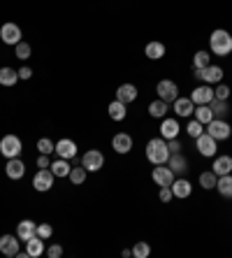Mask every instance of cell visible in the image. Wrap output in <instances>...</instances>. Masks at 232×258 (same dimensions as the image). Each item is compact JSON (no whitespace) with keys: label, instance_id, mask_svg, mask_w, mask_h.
<instances>
[{"label":"cell","instance_id":"cell-10","mask_svg":"<svg viewBox=\"0 0 232 258\" xmlns=\"http://www.w3.org/2000/svg\"><path fill=\"white\" fill-rule=\"evenodd\" d=\"M82 165L89 172H98V170L105 165V156H102V151H98V149H91V151H86L82 156Z\"/></svg>","mask_w":232,"mask_h":258},{"label":"cell","instance_id":"cell-25","mask_svg":"<svg viewBox=\"0 0 232 258\" xmlns=\"http://www.w3.org/2000/svg\"><path fill=\"white\" fill-rule=\"evenodd\" d=\"M216 191H218L223 198H227V200L232 198V172L230 174H220L218 181H216Z\"/></svg>","mask_w":232,"mask_h":258},{"label":"cell","instance_id":"cell-45","mask_svg":"<svg viewBox=\"0 0 232 258\" xmlns=\"http://www.w3.org/2000/svg\"><path fill=\"white\" fill-rule=\"evenodd\" d=\"M49 165H51V161H49V156L47 154H40V156H37V168H49Z\"/></svg>","mask_w":232,"mask_h":258},{"label":"cell","instance_id":"cell-27","mask_svg":"<svg viewBox=\"0 0 232 258\" xmlns=\"http://www.w3.org/2000/svg\"><path fill=\"white\" fill-rule=\"evenodd\" d=\"M214 170L216 174H230L232 172V158L230 156H214Z\"/></svg>","mask_w":232,"mask_h":258},{"label":"cell","instance_id":"cell-38","mask_svg":"<svg viewBox=\"0 0 232 258\" xmlns=\"http://www.w3.org/2000/svg\"><path fill=\"white\" fill-rule=\"evenodd\" d=\"M186 133H188V138H200V135H202V123H200V121L197 119H193V121H188V126H186Z\"/></svg>","mask_w":232,"mask_h":258},{"label":"cell","instance_id":"cell-19","mask_svg":"<svg viewBox=\"0 0 232 258\" xmlns=\"http://www.w3.org/2000/svg\"><path fill=\"white\" fill-rule=\"evenodd\" d=\"M26 251H28L30 258H40L42 253L47 251V246H44V240H42V237H37V235H33L30 240H26Z\"/></svg>","mask_w":232,"mask_h":258},{"label":"cell","instance_id":"cell-32","mask_svg":"<svg viewBox=\"0 0 232 258\" xmlns=\"http://www.w3.org/2000/svg\"><path fill=\"white\" fill-rule=\"evenodd\" d=\"M193 114H195V119L200 121L202 126H207L209 121H214V112L209 109V105H197V107H195V112H193Z\"/></svg>","mask_w":232,"mask_h":258},{"label":"cell","instance_id":"cell-13","mask_svg":"<svg viewBox=\"0 0 232 258\" xmlns=\"http://www.w3.org/2000/svg\"><path fill=\"white\" fill-rule=\"evenodd\" d=\"M112 149L116 151V154H130V149H132V138L128 135V133H116L112 138Z\"/></svg>","mask_w":232,"mask_h":258},{"label":"cell","instance_id":"cell-18","mask_svg":"<svg viewBox=\"0 0 232 258\" xmlns=\"http://www.w3.org/2000/svg\"><path fill=\"white\" fill-rule=\"evenodd\" d=\"M179 121L177 119H163V123H161V138L163 140H174V138H179Z\"/></svg>","mask_w":232,"mask_h":258},{"label":"cell","instance_id":"cell-1","mask_svg":"<svg viewBox=\"0 0 232 258\" xmlns=\"http://www.w3.org/2000/svg\"><path fill=\"white\" fill-rule=\"evenodd\" d=\"M209 49H211V54L220 56V58L230 56L232 54V35L223 28H216L214 33L209 35Z\"/></svg>","mask_w":232,"mask_h":258},{"label":"cell","instance_id":"cell-22","mask_svg":"<svg viewBox=\"0 0 232 258\" xmlns=\"http://www.w3.org/2000/svg\"><path fill=\"white\" fill-rule=\"evenodd\" d=\"M116 100L121 102H135L137 100V86L135 84H121L119 89H116Z\"/></svg>","mask_w":232,"mask_h":258},{"label":"cell","instance_id":"cell-39","mask_svg":"<svg viewBox=\"0 0 232 258\" xmlns=\"http://www.w3.org/2000/svg\"><path fill=\"white\" fill-rule=\"evenodd\" d=\"M54 147H56V142H51V140L49 138H40L37 140V151H40V154H54Z\"/></svg>","mask_w":232,"mask_h":258},{"label":"cell","instance_id":"cell-36","mask_svg":"<svg viewBox=\"0 0 232 258\" xmlns=\"http://www.w3.org/2000/svg\"><path fill=\"white\" fill-rule=\"evenodd\" d=\"M30 54H33V49H30L28 42H24V40H21L19 44H14V56H17V58L26 60V58H30Z\"/></svg>","mask_w":232,"mask_h":258},{"label":"cell","instance_id":"cell-8","mask_svg":"<svg viewBox=\"0 0 232 258\" xmlns=\"http://www.w3.org/2000/svg\"><path fill=\"white\" fill-rule=\"evenodd\" d=\"M195 147L200 151V156H207V158H214L218 147H216V140L209 135V133H202L200 138H195Z\"/></svg>","mask_w":232,"mask_h":258},{"label":"cell","instance_id":"cell-37","mask_svg":"<svg viewBox=\"0 0 232 258\" xmlns=\"http://www.w3.org/2000/svg\"><path fill=\"white\" fill-rule=\"evenodd\" d=\"M209 58H211V56H209V51H197L195 56H193V68H195V70H200V68H207V66H211V63H209Z\"/></svg>","mask_w":232,"mask_h":258},{"label":"cell","instance_id":"cell-26","mask_svg":"<svg viewBox=\"0 0 232 258\" xmlns=\"http://www.w3.org/2000/svg\"><path fill=\"white\" fill-rule=\"evenodd\" d=\"M107 114H109V119H114V121H123L125 116H128V109H125V102H121V100H114V102H109Z\"/></svg>","mask_w":232,"mask_h":258},{"label":"cell","instance_id":"cell-30","mask_svg":"<svg viewBox=\"0 0 232 258\" xmlns=\"http://www.w3.org/2000/svg\"><path fill=\"white\" fill-rule=\"evenodd\" d=\"M49 168H51V172H54V177H60V179H63V177H67V174H70L72 165L65 161V158H58V161H54V163H51V165H49Z\"/></svg>","mask_w":232,"mask_h":258},{"label":"cell","instance_id":"cell-23","mask_svg":"<svg viewBox=\"0 0 232 258\" xmlns=\"http://www.w3.org/2000/svg\"><path fill=\"white\" fill-rule=\"evenodd\" d=\"M167 165H170V170H172L174 174H184L186 170H188V161H186V156H181V151H179V154H170Z\"/></svg>","mask_w":232,"mask_h":258},{"label":"cell","instance_id":"cell-20","mask_svg":"<svg viewBox=\"0 0 232 258\" xmlns=\"http://www.w3.org/2000/svg\"><path fill=\"white\" fill-rule=\"evenodd\" d=\"M195 112V102L191 98H177L174 100V114L177 116H191Z\"/></svg>","mask_w":232,"mask_h":258},{"label":"cell","instance_id":"cell-17","mask_svg":"<svg viewBox=\"0 0 232 258\" xmlns=\"http://www.w3.org/2000/svg\"><path fill=\"white\" fill-rule=\"evenodd\" d=\"M33 235H37V223H35V221H30V219H24V221L17 223V237H19L21 242L30 240Z\"/></svg>","mask_w":232,"mask_h":258},{"label":"cell","instance_id":"cell-16","mask_svg":"<svg viewBox=\"0 0 232 258\" xmlns=\"http://www.w3.org/2000/svg\"><path fill=\"white\" fill-rule=\"evenodd\" d=\"M19 244H21V240H19L17 235H3V237H0V253H5V256H17Z\"/></svg>","mask_w":232,"mask_h":258},{"label":"cell","instance_id":"cell-6","mask_svg":"<svg viewBox=\"0 0 232 258\" xmlns=\"http://www.w3.org/2000/svg\"><path fill=\"white\" fill-rule=\"evenodd\" d=\"M156 93H158L161 100H165L167 105H170V102H174L179 98V86L174 84L172 79H161L158 86H156Z\"/></svg>","mask_w":232,"mask_h":258},{"label":"cell","instance_id":"cell-3","mask_svg":"<svg viewBox=\"0 0 232 258\" xmlns=\"http://www.w3.org/2000/svg\"><path fill=\"white\" fill-rule=\"evenodd\" d=\"M193 77L200 79V82H204V84H220V82H223V68L220 66L200 68V70H195Z\"/></svg>","mask_w":232,"mask_h":258},{"label":"cell","instance_id":"cell-33","mask_svg":"<svg viewBox=\"0 0 232 258\" xmlns=\"http://www.w3.org/2000/svg\"><path fill=\"white\" fill-rule=\"evenodd\" d=\"M86 174H89V170L84 168V165H82V168L77 165V168H72V170H70V174H67V179H70L72 184H74V186H82L84 181H86Z\"/></svg>","mask_w":232,"mask_h":258},{"label":"cell","instance_id":"cell-15","mask_svg":"<svg viewBox=\"0 0 232 258\" xmlns=\"http://www.w3.org/2000/svg\"><path fill=\"white\" fill-rule=\"evenodd\" d=\"M191 100L195 102V105H209V102L214 100V89H211V84L197 86V89L191 93Z\"/></svg>","mask_w":232,"mask_h":258},{"label":"cell","instance_id":"cell-7","mask_svg":"<svg viewBox=\"0 0 232 258\" xmlns=\"http://www.w3.org/2000/svg\"><path fill=\"white\" fill-rule=\"evenodd\" d=\"M204 133H209V135L218 142V140H227V138H230L232 128H230V123H227L225 119H214V121H209V123H207V131H204Z\"/></svg>","mask_w":232,"mask_h":258},{"label":"cell","instance_id":"cell-9","mask_svg":"<svg viewBox=\"0 0 232 258\" xmlns=\"http://www.w3.org/2000/svg\"><path fill=\"white\" fill-rule=\"evenodd\" d=\"M54 151H56V156L58 158H65V161H70V158H74L77 156V142L74 140H70V138H60L58 142H56V147H54Z\"/></svg>","mask_w":232,"mask_h":258},{"label":"cell","instance_id":"cell-40","mask_svg":"<svg viewBox=\"0 0 232 258\" xmlns=\"http://www.w3.org/2000/svg\"><path fill=\"white\" fill-rule=\"evenodd\" d=\"M54 235V228L49 226V223H37V237H42V240H49Z\"/></svg>","mask_w":232,"mask_h":258},{"label":"cell","instance_id":"cell-42","mask_svg":"<svg viewBox=\"0 0 232 258\" xmlns=\"http://www.w3.org/2000/svg\"><path fill=\"white\" fill-rule=\"evenodd\" d=\"M158 198H161V203H170V200L174 198V196H172V186H161Z\"/></svg>","mask_w":232,"mask_h":258},{"label":"cell","instance_id":"cell-43","mask_svg":"<svg viewBox=\"0 0 232 258\" xmlns=\"http://www.w3.org/2000/svg\"><path fill=\"white\" fill-rule=\"evenodd\" d=\"M44 253H47L49 258H60V256H63V246H60V244H51Z\"/></svg>","mask_w":232,"mask_h":258},{"label":"cell","instance_id":"cell-4","mask_svg":"<svg viewBox=\"0 0 232 258\" xmlns=\"http://www.w3.org/2000/svg\"><path fill=\"white\" fill-rule=\"evenodd\" d=\"M21 151H24V144H21V140L17 135H5L0 140V154L5 158H17Z\"/></svg>","mask_w":232,"mask_h":258},{"label":"cell","instance_id":"cell-34","mask_svg":"<svg viewBox=\"0 0 232 258\" xmlns=\"http://www.w3.org/2000/svg\"><path fill=\"white\" fill-rule=\"evenodd\" d=\"M216 181H218V174L214 172V170H207V172L200 174V186L202 188H216Z\"/></svg>","mask_w":232,"mask_h":258},{"label":"cell","instance_id":"cell-41","mask_svg":"<svg viewBox=\"0 0 232 258\" xmlns=\"http://www.w3.org/2000/svg\"><path fill=\"white\" fill-rule=\"evenodd\" d=\"M214 98H218V100H227V98H230V86H227V84H218L214 89Z\"/></svg>","mask_w":232,"mask_h":258},{"label":"cell","instance_id":"cell-5","mask_svg":"<svg viewBox=\"0 0 232 258\" xmlns=\"http://www.w3.org/2000/svg\"><path fill=\"white\" fill-rule=\"evenodd\" d=\"M54 172L49 168H42V170H37L35 172V177H33V188L35 191H40V193H47V191H51V186H54Z\"/></svg>","mask_w":232,"mask_h":258},{"label":"cell","instance_id":"cell-29","mask_svg":"<svg viewBox=\"0 0 232 258\" xmlns=\"http://www.w3.org/2000/svg\"><path fill=\"white\" fill-rule=\"evenodd\" d=\"M19 82V70L14 68H0V86H14Z\"/></svg>","mask_w":232,"mask_h":258},{"label":"cell","instance_id":"cell-11","mask_svg":"<svg viewBox=\"0 0 232 258\" xmlns=\"http://www.w3.org/2000/svg\"><path fill=\"white\" fill-rule=\"evenodd\" d=\"M151 177H153V181L158 184V186H172V181H174L177 174L170 170L167 163H163V165H156L153 172H151Z\"/></svg>","mask_w":232,"mask_h":258},{"label":"cell","instance_id":"cell-2","mask_svg":"<svg viewBox=\"0 0 232 258\" xmlns=\"http://www.w3.org/2000/svg\"><path fill=\"white\" fill-rule=\"evenodd\" d=\"M144 154H146V161L151 163V165H163V163L170 161V149H167V140L163 138H153L146 142V149H144Z\"/></svg>","mask_w":232,"mask_h":258},{"label":"cell","instance_id":"cell-14","mask_svg":"<svg viewBox=\"0 0 232 258\" xmlns=\"http://www.w3.org/2000/svg\"><path fill=\"white\" fill-rule=\"evenodd\" d=\"M5 174L10 177V179H21L26 174V163L21 161V158H7V165H5Z\"/></svg>","mask_w":232,"mask_h":258},{"label":"cell","instance_id":"cell-31","mask_svg":"<svg viewBox=\"0 0 232 258\" xmlns=\"http://www.w3.org/2000/svg\"><path fill=\"white\" fill-rule=\"evenodd\" d=\"M167 109H170V107H167V102L158 98V100H153V102L149 105V114L153 116V119H165Z\"/></svg>","mask_w":232,"mask_h":258},{"label":"cell","instance_id":"cell-12","mask_svg":"<svg viewBox=\"0 0 232 258\" xmlns=\"http://www.w3.org/2000/svg\"><path fill=\"white\" fill-rule=\"evenodd\" d=\"M0 40H3V42L5 44H19L21 42V28H19L17 24H12V21H10V24H3L0 26Z\"/></svg>","mask_w":232,"mask_h":258},{"label":"cell","instance_id":"cell-28","mask_svg":"<svg viewBox=\"0 0 232 258\" xmlns=\"http://www.w3.org/2000/svg\"><path fill=\"white\" fill-rule=\"evenodd\" d=\"M144 56L151 60H161L163 56H165V44L163 42H149L146 47H144Z\"/></svg>","mask_w":232,"mask_h":258},{"label":"cell","instance_id":"cell-35","mask_svg":"<svg viewBox=\"0 0 232 258\" xmlns=\"http://www.w3.org/2000/svg\"><path fill=\"white\" fill-rule=\"evenodd\" d=\"M130 251L135 258H149L151 246H149V242H135V246H132Z\"/></svg>","mask_w":232,"mask_h":258},{"label":"cell","instance_id":"cell-46","mask_svg":"<svg viewBox=\"0 0 232 258\" xmlns=\"http://www.w3.org/2000/svg\"><path fill=\"white\" fill-rule=\"evenodd\" d=\"M30 77H33V70H30L28 66H24L21 70H19V79H24L26 82V79H30Z\"/></svg>","mask_w":232,"mask_h":258},{"label":"cell","instance_id":"cell-21","mask_svg":"<svg viewBox=\"0 0 232 258\" xmlns=\"http://www.w3.org/2000/svg\"><path fill=\"white\" fill-rule=\"evenodd\" d=\"M191 193H193V186H191V181L188 179H174L172 181V196L174 198L184 200V198H188Z\"/></svg>","mask_w":232,"mask_h":258},{"label":"cell","instance_id":"cell-24","mask_svg":"<svg viewBox=\"0 0 232 258\" xmlns=\"http://www.w3.org/2000/svg\"><path fill=\"white\" fill-rule=\"evenodd\" d=\"M209 109L214 112V119H225V116L230 114V102L214 98V100L209 102Z\"/></svg>","mask_w":232,"mask_h":258},{"label":"cell","instance_id":"cell-47","mask_svg":"<svg viewBox=\"0 0 232 258\" xmlns=\"http://www.w3.org/2000/svg\"><path fill=\"white\" fill-rule=\"evenodd\" d=\"M121 256L128 258V256H132V251H130V249H123V251H121Z\"/></svg>","mask_w":232,"mask_h":258},{"label":"cell","instance_id":"cell-44","mask_svg":"<svg viewBox=\"0 0 232 258\" xmlns=\"http://www.w3.org/2000/svg\"><path fill=\"white\" fill-rule=\"evenodd\" d=\"M167 149H170V154H179V151H181V142H179V138L167 140Z\"/></svg>","mask_w":232,"mask_h":258}]
</instances>
